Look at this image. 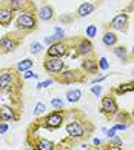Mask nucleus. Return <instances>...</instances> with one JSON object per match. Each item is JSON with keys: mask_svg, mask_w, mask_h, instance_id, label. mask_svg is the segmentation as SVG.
<instances>
[{"mask_svg": "<svg viewBox=\"0 0 134 150\" xmlns=\"http://www.w3.org/2000/svg\"><path fill=\"white\" fill-rule=\"evenodd\" d=\"M14 26L17 31H22L28 34V33H32L37 30L39 26V19H37V9H26L19 13V16L14 19Z\"/></svg>", "mask_w": 134, "mask_h": 150, "instance_id": "nucleus-1", "label": "nucleus"}, {"mask_svg": "<svg viewBox=\"0 0 134 150\" xmlns=\"http://www.w3.org/2000/svg\"><path fill=\"white\" fill-rule=\"evenodd\" d=\"M66 115H68V112H65L63 108L54 110V112H49L46 115H42V118L37 119V124H39V127L46 129L49 132L57 130L66 122Z\"/></svg>", "mask_w": 134, "mask_h": 150, "instance_id": "nucleus-2", "label": "nucleus"}, {"mask_svg": "<svg viewBox=\"0 0 134 150\" xmlns=\"http://www.w3.org/2000/svg\"><path fill=\"white\" fill-rule=\"evenodd\" d=\"M22 87V79L17 71L13 68H2L0 70V93H11L14 88Z\"/></svg>", "mask_w": 134, "mask_h": 150, "instance_id": "nucleus-3", "label": "nucleus"}, {"mask_svg": "<svg viewBox=\"0 0 134 150\" xmlns=\"http://www.w3.org/2000/svg\"><path fill=\"white\" fill-rule=\"evenodd\" d=\"M53 79H54V82H59V84H63V85H72V84L85 82L86 76L80 68H66L62 73L53 76Z\"/></svg>", "mask_w": 134, "mask_h": 150, "instance_id": "nucleus-4", "label": "nucleus"}, {"mask_svg": "<svg viewBox=\"0 0 134 150\" xmlns=\"http://www.w3.org/2000/svg\"><path fill=\"white\" fill-rule=\"evenodd\" d=\"M88 127H91L88 122H83V121H79V119H72V121H68L65 122V130H66V135H68L69 139L76 141V139H83L89 132L93 129L88 130Z\"/></svg>", "mask_w": 134, "mask_h": 150, "instance_id": "nucleus-5", "label": "nucleus"}, {"mask_svg": "<svg viewBox=\"0 0 134 150\" xmlns=\"http://www.w3.org/2000/svg\"><path fill=\"white\" fill-rule=\"evenodd\" d=\"M119 112V104L113 93L105 94L100 101V113H102L107 119H114L116 113Z\"/></svg>", "mask_w": 134, "mask_h": 150, "instance_id": "nucleus-6", "label": "nucleus"}, {"mask_svg": "<svg viewBox=\"0 0 134 150\" xmlns=\"http://www.w3.org/2000/svg\"><path fill=\"white\" fill-rule=\"evenodd\" d=\"M43 68L51 76H55V74L62 73L63 70H66V62L62 57H48L46 56L43 60Z\"/></svg>", "mask_w": 134, "mask_h": 150, "instance_id": "nucleus-7", "label": "nucleus"}, {"mask_svg": "<svg viewBox=\"0 0 134 150\" xmlns=\"http://www.w3.org/2000/svg\"><path fill=\"white\" fill-rule=\"evenodd\" d=\"M20 45V37L14 34H6L3 37H0V54H8L17 50Z\"/></svg>", "mask_w": 134, "mask_h": 150, "instance_id": "nucleus-8", "label": "nucleus"}, {"mask_svg": "<svg viewBox=\"0 0 134 150\" xmlns=\"http://www.w3.org/2000/svg\"><path fill=\"white\" fill-rule=\"evenodd\" d=\"M20 119V110L15 105L2 104L0 105V121L2 122H15Z\"/></svg>", "mask_w": 134, "mask_h": 150, "instance_id": "nucleus-9", "label": "nucleus"}, {"mask_svg": "<svg viewBox=\"0 0 134 150\" xmlns=\"http://www.w3.org/2000/svg\"><path fill=\"white\" fill-rule=\"evenodd\" d=\"M68 50H69V45L65 40L53 42L51 45L46 48V56L48 57H62L63 59L66 54H68Z\"/></svg>", "mask_w": 134, "mask_h": 150, "instance_id": "nucleus-10", "label": "nucleus"}, {"mask_svg": "<svg viewBox=\"0 0 134 150\" xmlns=\"http://www.w3.org/2000/svg\"><path fill=\"white\" fill-rule=\"evenodd\" d=\"M128 25H130V16L126 13H120L117 14L116 17H113V20L109 22V30H113L114 33H126Z\"/></svg>", "mask_w": 134, "mask_h": 150, "instance_id": "nucleus-11", "label": "nucleus"}, {"mask_svg": "<svg viewBox=\"0 0 134 150\" xmlns=\"http://www.w3.org/2000/svg\"><path fill=\"white\" fill-rule=\"evenodd\" d=\"M76 51L79 56L82 57H88V56H93L94 53V45L93 42L86 37H82V39H77L76 42Z\"/></svg>", "mask_w": 134, "mask_h": 150, "instance_id": "nucleus-12", "label": "nucleus"}, {"mask_svg": "<svg viewBox=\"0 0 134 150\" xmlns=\"http://www.w3.org/2000/svg\"><path fill=\"white\" fill-rule=\"evenodd\" d=\"M15 19V13L5 2L0 3V26H9Z\"/></svg>", "mask_w": 134, "mask_h": 150, "instance_id": "nucleus-13", "label": "nucleus"}, {"mask_svg": "<svg viewBox=\"0 0 134 150\" xmlns=\"http://www.w3.org/2000/svg\"><path fill=\"white\" fill-rule=\"evenodd\" d=\"M80 70L85 74H96L99 71V60L93 56L83 57L82 62H80Z\"/></svg>", "mask_w": 134, "mask_h": 150, "instance_id": "nucleus-14", "label": "nucleus"}, {"mask_svg": "<svg viewBox=\"0 0 134 150\" xmlns=\"http://www.w3.org/2000/svg\"><path fill=\"white\" fill-rule=\"evenodd\" d=\"M5 3L14 11V13H22V11H26V9H32L36 8L32 5L31 0H5Z\"/></svg>", "mask_w": 134, "mask_h": 150, "instance_id": "nucleus-15", "label": "nucleus"}, {"mask_svg": "<svg viewBox=\"0 0 134 150\" xmlns=\"http://www.w3.org/2000/svg\"><path fill=\"white\" fill-rule=\"evenodd\" d=\"M54 17H55V14H54V8L51 6V5L45 3V5H42V6L37 9V19L39 20L51 22V20H54Z\"/></svg>", "mask_w": 134, "mask_h": 150, "instance_id": "nucleus-16", "label": "nucleus"}, {"mask_svg": "<svg viewBox=\"0 0 134 150\" xmlns=\"http://www.w3.org/2000/svg\"><path fill=\"white\" fill-rule=\"evenodd\" d=\"M96 11V5L93 2H83L76 9V17H88Z\"/></svg>", "mask_w": 134, "mask_h": 150, "instance_id": "nucleus-17", "label": "nucleus"}, {"mask_svg": "<svg viewBox=\"0 0 134 150\" xmlns=\"http://www.w3.org/2000/svg\"><path fill=\"white\" fill-rule=\"evenodd\" d=\"M117 40H119V37H117V34L113 31V30H107L103 33V36H102V43L107 48H113L117 45Z\"/></svg>", "mask_w": 134, "mask_h": 150, "instance_id": "nucleus-18", "label": "nucleus"}, {"mask_svg": "<svg viewBox=\"0 0 134 150\" xmlns=\"http://www.w3.org/2000/svg\"><path fill=\"white\" fill-rule=\"evenodd\" d=\"M31 147H37L40 150H55V144L46 138H36L34 142H29Z\"/></svg>", "mask_w": 134, "mask_h": 150, "instance_id": "nucleus-19", "label": "nucleus"}, {"mask_svg": "<svg viewBox=\"0 0 134 150\" xmlns=\"http://www.w3.org/2000/svg\"><path fill=\"white\" fill-rule=\"evenodd\" d=\"M131 91H134V81L123 82V84L114 87L111 93H113L114 96H122V94H128V93H131Z\"/></svg>", "mask_w": 134, "mask_h": 150, "instance_id": "nucleus-20", "label": "nucleus"}, {"mask_svg": "<svg viewBox=\"0 0 134 150\" xmlns=\"http://www.w3.org/2000/svg\"><path fill=\"white\" fill-rule=\"evenodd\" d=\"M113 53H114V56L122 60V62H126L128 59H130V54H128V48L125 45H116L113 47Z\"/></svg>", "mask_w": 134, "mask_h": 150, "instance_id": "nucleus-21", "label": "nucleus"}, {"mask_svg": "<svg viewBox=\"0 0 134 150\" xmlns=\"http://www.w3.org/2000/svg\"><path fill=\"white\" fill-rule=\"evenodd\" d=\"M65 99L69 104H77L82 99V90H80V88H72V90H68L65 93Z\"/></svg>", "mask_w": 134, "mask_h": 150, "instance_id": "nucleus-22", "label": "nucleus"}, {"mask_svg": "<svg viewBox=\"0 0 134 150\" xmlns=\"http://www.w3.org/2000/svg\"><path fill=\"white\" fill-rule=\"evenodd\" d=\"M32 67H34V62H32V59H22L20 62H17L15 65V71L17 73H25L28 70H32Z\"/></svg>", "mask_w": 134, "mask_h": 150, "instance_id": "nucleus-23", "label": "nucleus"}, {"mask_svg": "<svg viewBox=\"0 0 134 150\" xmlns=\"http://www.w3.org/2000/svg\"><path fill=\"white\" fill-rule=\"evenodd\" d=\"M114 119H116L117 122H122V124H128V125H130L131 122H133L131 113H128V112H123V110H119V112L116 113Z\"/></svg>", "mask_w": 134, "mask_h": 150, "instance_id": "nucleus-24", "label": "nucleus"}, {"mask_svg": "<svg viewBox=\"0 0 134 150\" xmlns=\"http://www.w3.org/2000/svg\"><path fill=\"white\" fill-rule=\"evenodd\" d=\"M43 50H45V48H43V45H42L40 42H31V43H29V53L34 54V56L40 54Z\"/></svg>", "mask_w": 134, "mask_h": 150, "instance_id": "nucleus-25", "label": "nucleus"}, {"mask_svg": "<svg viewBox=\"0 0 134 150\" xmlns=\"http://www.w3.org/2000/svg\"><path fill=\"white\" fill-rule=\"evenodd\" d=\"M54 42H60V40H65V31L60 28V26H54V34L51 36Z\"/></svg>", "mask_w": 134, "mask_h": 150, "instance_id": "nucleus-26", "label": "nucleus"}, {"mask_svg": "<svg viewBox=\"0 0 134 150\" xmlns=\"http://www.w3.org/2000/svg\"><path fill=\"white\" fill-rule=\"evenodd\" d=\"M49 105H51L53 110H62V108H65V101L60 98H54V99H51Z\"/></svg>", "mask_w": 134, "mask_h": 150, "instance_id": "nucleus-27", "label": "nucleus"}, {"mask_svg": "<svg viewBox=\"0 0 134 150\" xmlns=\"http://www.w3.org/2000/svg\"><path fill=\"white\" fill-rule=\"evenodd\" d=\"M85 36H86V39H89V40H91L93 37H96L97 36V26L96 25H88L86 30H85Z\"/></svg>", "mask_w": 134, "mask_h": 150, "instance_id": "nucleus-28", "label": "nucleus"}, {"mask_svg": "<svg viewBox=\"0 0 134 150\" xmlns=\"http://www.w3.org/2000/svg\"><path fill=\"white\" fill-rule=\"evenodd\" d=\"M45 112H46V105H45L43 102H37L36 107H34V115L42 116V115H45Z\"/></svg>", "mask_w": 134, "mask_h": 150, "instance_id": "nucleus-29", "label": "nucleus"}, {"mask_svg": "<svg viewBox=\"0 0 134 150\" xmlns=\"http://www.w3.org/2000/svg\"><path fill=\"white\" fill-rule=\"evenodd\" d=\"M22 79H25V81H28V79H36V81H39V74L34 73L32 70H28V71H25V73H22Z\"/></svg>", "mask_w": 134, "mask_h": 150, "instance_id": "nucleus-30", "label": "nucleus"}, {"mask_svg": "<svg viewBox=\"0 0 134 150\" xmlns=\"http://www.w3.org/2000/svg\"><path fill=\"white\" fill-rule=\"evenodd\" d=\"M53 84H54V79H53V77H49V79H46V81L37 82V85H36V88H37V90H42V88H46V87H49V85H53Z\"/></svg>", "mask_w": 134, "mask_h": 150, "instance_id": "nucleus-31", "label": "nucleus"}, {"mask_svg": "<svg viewBox=\"0 0 134 150\" xmlns=\"http://www.w3.org/2000/svg\"><path fill=\"white\" fill-rule=\"evenodd\" d=\"M99 70H102V71L109 70V62H108L107 57H100L99 59Z\"/></svg>", "mask_w": 134, "mask_h": 150, "instance_id": "nucleus-32", "label": "nucleus"}, {"mask_svg": "<svg viewBox=\"0 0 134 150\" xmlns=\"http://www.w3.org/2000/svg\"><path fill=\"white\" fill-rule=\"evenodd\" d=\"M109 146L111 147H122V146H123V141L116 135L114 138H109Z\"/></svg>", "mask_w": 134, "mask_h": 150, "instance_id": "nucleus-33", "label": "nucleus"}, {"mask_svg": "<svg viewBox=\"0 0 134 150\" xmlns=\"http://www.w3.org/2000/svg\"><path fill=\"white\" fill-rule=\"evenodd\" d=\"M74 19H76V16H72V14H63L59 17V20L62 22V23H71Z\"/></svg>", "mask_w": 134, "mask_h": 150, "instance_id": "nucleus-34", "label": "nucleus"}, {"mask_svg": "<svg viewBox=\"0 0 134 150\" xmlns=\"http://www.w3.org/2000/svg\"><path fill=\"white\" fill-rule=\"evenodd\" d=\"M91 93L94 94V96H100L102 94V87H100V84H93V87H91Z\"/></svg>", "mask_w": 134, "mask_h": 150, "instance_id": "nucleus-35", "label": "nucleus"}, {"mask_svg": "<svg viewBox=\"0 0 134 150\" xmlns=\"http://www.w3.org/2000/svg\"><path fill=\"white\" fill-rule=\"evenodd\" d=\"M113 129H114L116 132H123V130L128 129V124H122V122H117V124L113 125Z\"/></svg>", "mask_w": 134, "mask_h": 150, "instance_id": "nucleus-36", "label": "nucleus"}, {"mask_svg": "<svg viewBox=\"0 0 134 150\" xmlns=\"http://www.w3.org/2000/svg\"><path fill=\"white\" fill-rule=\"evenodd\" d=\"M8 130H9L8 122H2V121H0V135H5Z\"/></svg>", "mask_w": 134, "mask_h": 150, "instance_id": "nucleus-37", "label": "nucleus"}, {"mask_svg": "<svg viewBox=\"0 0 134 150\" xmlns=\"http://www.w3.org/2000/svg\"><path fill=\"white\" fill-rule=\"evenodd\" d=\"M107 77H108V74H102V76H99V77H94V79L91 81V84H102Z\"/></svg>", "mask_w": 134, "mask_h": 150, "instance_id": "nucleus-38", "label": "nucleus"}, {"mask_svg": "<svg viewBox=\"0 0 134 150\" xmlns=\"http://www.w3.org/2000/svg\"><path fill=\"white\" fill-rule=\"evenodd\" d=\"M105 135H107L108 138H114V136L117 135V132H116V130L113 129V127H111L109 130H107V132H105Z\"/></svg>", "mask_w": 134, "mask_h": 150, "instance_id": "nucleus-39", "label": "nucleus"}, {"mask_svg": "<svg viewBox=\"0 0 134 150\" xmlns=\"http://www.w3.org/2000/svg\"><path fill=\"white\" fill-rule=\"evenodd\" d=\"M53 42H54V40H53V37H51V36H48V37H45V39H43V43H45V45H48V47L51 45Z\"/></svg>", "mask_w": 134, "mask_h": 150, "instance_id": "nucleus-40", "label": "nucleus"}, {"mask_svg": "<svg viewBox=\"0 0 134 150\" xmlns=\"http://www.w3.org/2000/svg\"><path fill=\"white\" fill-rule=\"evenodd\" d=\"M93 146H102V139H99V138H94V139H93Z\"/></svg>", "mask_w": 134, "mask_h": 150, "instance_id": "nucleus-41", "label": "nucleus"}, {"mask_svg": "<svg viewBox=\"0 0 134 150\" xmlns=\"http://www.w3.org/2000/svg\"><path fill=\"white\" fill-rule=\"evenodd\" d=\"M130 57H133V59H134V47H133V50H131V56H130Z\"/></svg>", "mask_w": 134, "mask_h": 150, "instance_id": "nucleus-42", "label": "nucleus"}, {"mask_svg": "<svg viewBox=\"0 0 134 150\" xmlns=\"http://www.w3.org/2000/svg\"><path fill=\"white\" fill-rule=\"evenodd\" d=\"M131 118H133V121H134V110H133V112H131Z\"/></svg>", "mask_w": 134, "mask_h": 150, "instance_id": "nucleus-43", "label": "nucleus"}, {"mask_svg": "<svg viewBox=\"0 0 134 150\" xmlns=\"http://www.w3.org/2000/svg\"><path fill=\"white\" fill-rule=\"evenodd\" d=\"M131 76H134V68L131 70Z\"/></svg>", "mask_w": 134, "mask_h": 150, "instance_id": "nucleus-44", "label": "nucleus"}, {"mask_svg": "<svg viewBox=\"0 0 134 150\" xmlns=\"http://www.w3.org/2000/svg\"><path fill=\"white\" fill-rule=\"evenodd\" d=\"M25 150H32V149H25Z\"/></svg>", "mask_w": 134, "mask_h": 150, "instance_id": "nucleus-45", "label": "nucleus"}, {"mask_svg": "<svg viewBox=\"0 0 134 150\" xmlns=\"http://www.w3.org/2000/svg\"><path fill=\"white\" fill-rule=\"evenodd\" d=\"M96 2H99V0H96Z\"/></svg>", "mask_w": 134, "mask_h": 150, "instance_id": "nucleus-46", "label": "nucleus"}]
</instances>
